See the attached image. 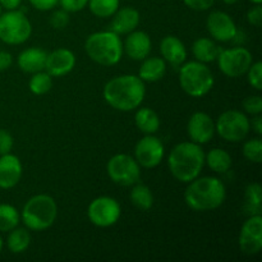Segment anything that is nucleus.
Here are the masks:
<instances>
[{
  "mask_svg": "<svg viewBox=\"0 0 262 262\" xmlns=\"http://www.w3.org/2000/svg\"><path fill=\"white\" fill-rule=\"evenodd\" d=\"M152 42L145 31H132L128 33L124 43H123V53L127 54L132 60H143L151 53Z\"/></svg>",
  "mask_w": 262,
  "mask_h": 262,
  "instance_id": "18",
  "label": "nucleus"
},
{
  "mask_svg": "<svg viewBox=\"0 0 262 262\" xmlns=\"http://www.w3.org/2000/svg\"><path fill=\"white\" fill-rule=\"evenodd\" d=\"M31 245V234L27 228H14L7 238V247L12 253H23Z\"/></svg>",
  "mask_w": 262,
  "mask_h": 262,
  "instance_id": "27",
  "label": "nucleus"
},
{
  "mask_svg": "<svg viewBox=\"0 0 262 262\" xmlns=\"http://www.w3.org/2000/svg\"><path fill=\"white\" fill-rule=\"evenodd\" d=\"M222 48L215 42L214 40L209 37H200L192 45V53L196 60L201 63H212L216 61Z\"/></svg>",
  "mask_w": 262,
  "mask_h": 262,
  "instance_id": "23",
  "label": "nucleus"
},
{
  "mask_svg": "<svg viewBox=\"0 0 262 262\" xmlns=\"http://www.w3.org/2000/svg\"><path fill=\"white\" fill-rule=\"evenodd\" d=\"M136 127L145 135H154L160 128V118L155 110L150 107H137L135 115Z\"/></svg>",
  "mask_w": 262,
  "mask_h": 262,
  "instance_id": "24",
  "label": "nucleus"
},
{
  "mask_svg": "<svg viewBox=\"0 0 262 262\" xmlns=\"http://www.w3.org/2000/svg\"><path fill=\"white\" fill-rule=\"evenodd\" d=\"M13 64L12 54L5 50H0V72L9 69Z\"/></svg>",
  "mask_w": 262,
  "mask_h": 262,
  "instance_id": "41",
  "label": "nucleus"
},
{
  "mask_svg": "<svg viewBox=\"0 0 262 262\" xmlns=\"http://www.w3.org/2000/svg\"><path fill=\"white\" fill-rule=\"evenodd\" d=\"M0 15H2V7H0Z\"/></svg>",
  "mask_w": 262,
  "mask_h": 262,
  "instance_id": "47",
  "label": "nucleus"
},
{
  "mask_svg": "<svg viewBox=\"0 0 262 262\" xmlns=\"http://www.w3.org/2000/svg\"><path fill=\"white\" fill-rule=\"evenodd\" d=\"M84 50L89 58L104 67L115 66L123 56V42L113 31H99L86 38Z\"/></svg>",
  "mask_w": 262,
  "mask_h": 262,
  "instance_id": "4",
  "label": "nucleus"
},
{
  "mask_svg": "<svg viewBox=\"0 0 262 262\" xmlns=\"http://www.w3.org/2000/svg\"><path fill=\"white\" fill-rule=\"evenodd\" d=\"M205 164L215 173H227L232 168V156L228 151L222 148H212L205 154Z\"/></svg>",
  "mask_w": 262,
  "mask_h": 262,
  "instance_id": "25",
  "label": "nucleus"
},
{
  "mask_svg": "<svg viewBox=\"0 0 262 262\" xmlns=\"http://www.w3.org/2000/svg\"><path fill=\"white\" fill-rule=\"evenodd\" d=\"M122 215L119 202L109 196H100L92 200L87 209L90 222L99 228H109L117 224Z\"/></svg>",
  "mask_w": 262,
  "mask_h": 262,
  "instance_id": "10",
  "label": "nucleus"
},
{
  "mask_svg": "<svg viewBox=\"0 0 262 262\" xmlns=\"http://www.w3.org/2000/svg\"><path fill=\"white\" fill-rule=\"evenodd\" d=\"M183 3L189 9L197 10V12H205V10H209L214 5L215 0H183Z\"/></svg>",
  "mask_w": 262,
  "mask_h": 262,
  "instance_id": "39",
  "label": "nucleus"
},
{
  "mask_svg": "<svg viewBox=\"0 0 262 262\" xmlns=\"http://www.w3.org/2000/svg\"><path fill=\"white\" fill-rule=\"evenodd\" d=\"M247 73V81L250 83V86H252L253 89L261 91L262 90V63L261 61H256V63L251 64V67L248 68Z\"/></svg>",
  "mask_w": 262,
  "mask_h": 262,
  "instance_id": "33",
  "label": "nucleus"
},
{
  "mask_svg": "<svg viewBox=\"0 0 262 262\" xmlns=\"http://www.w3.org/2000/svg\"><path fill=\"white\" fill-rule=\"evenodd\" d=\"M250 124H251V128L255 130L256 135H258V136L262 135V117H261V114L253 115V119H252V122H250Z\"/></svg>",
  "mask_w": 262,
  "mask_h": 262,
  "instance_id": "43",
  "label": "nucleus"
},
{
  "mask_svg": "<svg viewBox=\"0 0 262 262\" xmlns=\"http://www.w3.org/2000/svg\"><path fill=\"white\" fill-rule=\"evenodd\" d=\"M187 133L192 142L197 145H205L215 135V123L209 114L197 112L191 115L187 124Z\"/></svg>",
  "mask_w": 262,
  "mask_h": 262,
  "instance_id": "15",
  "label": "nucleus"
},
{
  "mask_svg": "<svg viewBox=\"0 0 262 262\" xmlns=\"http://www.w3.org/2000/svg\"><path fill=\"white\" fill-rule=\"evenodd\" d=\"M243 109L251 115H257L262 113V99L258 95H251L243 100Z\"/></svg>",
  "mask_w": 262,
  "mask_h": 262,
  "instance_id": "34",
  "label": "nucleus"
},
{
  "mask_svg": "<svg viewBox=\"0 0 262 262\" xmlns=\"http://www.w3.org/2000/svg\"><path fill=\"white\" fill-rule=\"evenodd\" d=\"M165 154L163 142L154 135H146L135 147V159L138 165L146 169L156 168L161 163Z\"/></svg>",
  "mask_w": 262,
  "mask_h": 262,
  "instance_id": "12",
  "label": "nucleus"
},
{
  "mask_svg": "<svg viewBox=\"0 0 262 262\" xmlns=\"http://www.w3.org/2000/svg\"><path fill=\"white\" fill-rule=\"evenodd\" d=\"M3 247H4V242H3V238H2V235H0V253H2Z\"/></svg>",
  "mask_w": 262,
  "mask_h": 262,
  "instance_id": "45",
  "label": "nucleus"
},
{
  "mask_svg": "<svg viewBox=\"0 0 262 262\" xmlns=\"http://www.w3.org/2000/svg\"><path fill=\"white\" fill-rule=\"evenodd\" d=\"M33 8L41 12H48V10L54 9L59 4V0H28Z\"/></svg>",
  "mask_w": 262,
  "mask_h": 262,
  "instance_id": "40",
  "label": "nucleus"
},
{
  "mask_svg": "<svg viewBox=\"0 0 262 262\" xmlns=\"http://www.w3.org/2000/svg\"><path fill=\"white\" fill-rule=\"evenodd\" d=\"M241 252L247 256H255L262 250V216H248L239 233L238 239Z\"/></svg>",
  "mask_w": 262,
  "mask_h": 262,
  "instance_id": "13",
  "label": "nucleus"
},
{
  "mask_svg": "<svg viewBox=\"0 0 262 262\" xmlns=\"http://www.w3.org/2000/svg\"><path fill=\"white\" fill-rule=\"evenodd\" d=\"M250 129V119L239 110H227L215 123V132L228 142H241L247 137Z\"/></svg>",
  "mask_w": 262,
  "mask_h": 262,
  "instance_id": "8",
  "label": "nucleus"
},
{
  "mask_svg": "<svg viewBox=\"0 0 262 262\" xmlns=\"http://www.w3.org/2000/svg\"><path fill=\"white\" fill-rule=\"evenodd\" d=\"M106 171L109 178L115 184L129 187L138 183L141 178V169L135 158L127 154H117L107 161Z\"/></svg>",
  "mask_w": 262,
  "mask_h": 262,
  "instance_id": "9",
  "label": "nucleus"
},
{
  "mask_svg": "<svg viewBox=\"0 0 262 262\" xmlns=\"http://www.w3.org/2000/svg\"><path fill=\"white\" fill-rule=\"evenodd\" d=\"M130 202L140 211H148L154 206V194L146 184L136 183L129 193Z\"/></svg>",
  "mask_w": 262,
  "mask_h": 262,
  "instance_id": "26",
  "label": "nucleus"
},
{
  "mask_svg": "<svg viewBox=\"0 0 262 262\" xmlns=\"http://www.w3.org/2000/svg\"><path fill=\"white\" fill-rule=\"evenodd\" d=\"M59 4L61 9L67 10L68 13H77L87 7L89 0H59Z\"/></svg>",
  "mask_w": 262,
  "mask_h": 262,
  "instance_id": "36",
  "label": "nucleus"
},
{
  "mask_svg": "<svg viewBox=\"0 0 262 262\" xmlns=\"http://www.w3.org/2000/svg\"><path fill=\"white\" fill-rule=\"evenodd\" d=\"M53 87V77L45 71L36 72L32 74L28 82V89L36 96H42L46 95Z\"/></svg>",
  "mask_w": 262,
  "mask_h": 262,
  "instance_id": "29",
  "label": "nucleus"
},
{
  "mask_svg": "<svg viewBox=\"0 0 262 262\" xmlns=\"http://www.w3.org/2000/svg\"><path fill=\"white\" fill-rule=\"evenodd\" d=\"M247 20L253 27H261L262 25V7L261 4H253L247 12Z\"/></svg>",
  "mask_w": 262,
  "mask_h": 262,
  "instance_id": "37",
  "label": "nucleus"
},
{
  "mask_svg": "<svg viewBox=\"0 0 262 262\" xmlns=\"http://www.w3.org/2000/svg\"><path fill=\"white\" fill-rule=\"evenodd\" d=\"M76 67V55L69 49H56L48 54L45 63V69L51 77H64L73 71Z\"/></svg>",
  "mask_w": 262,
  "mask_h": 262,
  "instance_id": "16",
  "label": "nucleus"
},
{
  "mask_svg": "<svg viewBox=\"0 0 262 262\" xmlns=\"http://www.w3.org/2000/svg\"><path fill=\"white\" fill-rule=\"evenodd\" d=\"M58 217L55 200L45 193L32 196L23 206L20 219L28 230L42 232L49 229Z\"/></svg>",
  "mask_w": 262,
  "mask_h": 262,
  "instance_id": "5",
  "label": "nucleus"
},
{
  "mask_svg": "<svg viewBox=\"0 0 262 262\" xmlns=\"http://www.w3.org/2000/svg\"><path fill=\"white\" fill-rule=\"evenodd\" d=\"M252 54L246 48L222 49L216 61L223 74L230 78H238L246 74L252 64Z\"/></svg>",
  "mask_w": 262,
  "mask_h": 262,
  "instance_id": "11",
  "label": "nucleus"
},
{
  "mask_svg": "<svg viewBox=\"0 0 262 262\" xmlns=\"http://www.w3.org/2000/svg\"><path fill=\"white\" fill-rule=\"evenodd\" d=\"M227 197L224 183L216 177H197L189 182L184 201L193 211H212L222 206Z\"/></svg>",
  "mask_w": 262,
  "mask_h": 262,
  "instance_id": "2",
  "label": "nucleus"
},
{
  "mask_svg": "<svg viewBox=\"0 0 262 262\" xmlns=\"http://www.w3.org/2000/svg\"><path fill=\"white\" fill-rule=\"evenodd\" d=\"M14 140L8 130L0 129V155H5L12 151Z\"/></svg>",
  "mask_w": 262,
  "mask_h": 262,
  "instance_id": "38",
  "label": "nucleus"
},
{
  "mask_svg": "<svg viewBox=\"0 0 262 262\" xmlns=\"http://www.w3.org/2000/svg\"><path fill=\"white\" fill-rule=\"evenodd\" d=\"M222 2L224 3V4H227V5H233V4H235L238 0H222Z\"/></svg>",
  "mask_w": 262,
  "mask_h": 262,
  "instance_id": "44",
  "label": "nucleus"
},
{
  "mask_svg": "<svg viewBox=\"0 0 262 262\" xmlns=\"http://www.w3.org/2000/svg\"><path fill=\"white\" fill-rule=\"evenodd\" d=\"M69 23V13L64 9L54 10L50 15V25L55 30H63Z\"/></svg>",
  "mask_w": 262,
  "mask_h": 262,
  "instance_id": "35",
  "label": "nucleus"
},
{
  "mask_svg": "<svg viewBox=\"0 0 262 262\" xmlns=\"http://www.w3.org/2000/svg\"><path fill=\"white\" fill-rule=\"evenodd\" d=\"M206 27L214 40L219 42H229L237 37V26L228 13L215 10L207 15Z\"/></svg>",
  "mask_w": 262,
  "mask_h": 262,
  "instance_id": "14",
  "label": "nucleus"
},
{
  "mask_svg": "<svg viewBox=\"0 0 262 262\" xmlns=\"http://www.w3.org/2000/svg\"><path fill=\"white\" fill-rule=\"evenodd\" d=\"M243 156L248 161L255 164H260L262 161V141L260 137L252 138L245 142L243 145Z\"/></svg>",
  "mask_w": 262,
  "mask_h": 262,
  "instance_id": "32",
  "label": "nucleus"
},
{
  "mask_svg": "<svg viewBox=\"0 0 262 262\" xmlns=\"http://www.w3.org/2000/svg\"><path fill=\"white\" fill-rule=\"evenodd\" d=\"M215 83L211 69L205 63L192 60L183 63L179 71L181 89L191 97H202L209 94Z\"/></svg>",
  "mask_w": 262,
  "mask_h": 262,
  "instance_id": "6",
  "label": "nucleus"
},
{
  "mask_svg": "<svg viewBox=\"0 0 262 262\" xmlns=\"http://www.w3.org/2000/svg\"><path fill=\"white\" fill-rule=\"evenodd\" d=\"M161 58L173 67H181L187 59V49L181 38L169 35L160 42Z\"/></svg>",
  "mask_w": 262,
  "mask_h": 262,
  "instance_id": "20",
  "label": "nucleus"
},
{
  "mask_svg": "<svg viewBox=\"0 0 262 262\" xmlns=\"http://www.w3.org/2000/svg\"><path fill=\"white\" fill-rule=\"evenodd\" d=\"M169 170L177 181L189 183L200 177L205 165V152L201 145L187 141L173 147L168 158Z\"/></svg>",
  "mask_w": 262,
  "mask_h": 262,
  "instance_id": "3",
  "label": "nucleus"
},
{
  "mask_svg": "<svg viewBox=\"0 0 262 262\" xmlns=\"http://www.w3.org/2000/svg\"><path fill=\"white\" fill-rule=\"evenodd\" d=\"M46 58L48 53L41 48H28L20 51L18 55L17 63L18 67L25 73L33 74L36 72H40L45 69Z\"/></svg>",
  "mask_w": 262,
  "mask_h": 262,
  "instance_id": "21",
  "label": "nucleus"
},
{
  "mask_svg": "<svg viewBox=\"0 0 262 262\" xmlns=\"http://www.w3.org/2000/svg\"><path fill=\"white\" fill-rule=\"evenodd\" d=\"M262 188L258 183H250L245 192V212L248 216L261 215Z\"/></svg>",
  "mask_w": 262,
  "mask_h": 262,
  "instance_id": "28",
  "label": "nucleus"
},
{
  "mask_svg": "<svg viewBox=\"0 0 262 262\" xmlns=\"http://www.w3.org/2000/svg\"><path fill=\"white\" fill-rule=\"evenodd\" d=\"M146 95L145 82L135 74H123L105 83L102 96L106 104L119 112H132L141 106Z\"/></svg>",
  "mask_w": 262,
  "mask_h": 262,
  "instance_id": "1",
  "label": "nucleus"
},
{
  "mask_svg": "<svg viewBox=\"0 0 262 262\" xmlns=\"http://www.w3.org/2000/svg\"><path fill=\"white\" fill-rule=\"evenodd\" d=\"M23 166L19 158L13 154L0 155V188L12 189L22 178Z\"/></svg>",
  "mask_w": 262,
  "mask_h": 262,
  "instance_id": "17",
  "label": "nucleus"
},
{
  "mask_svg": "<svg viewBox=\"0 0 262 262\" xmlns=\"http://www.w3.org/2000/svg\"><path fill=\"white\" fill-rule=\"evenodd\" d=\"M87 5L96 17L109 18L119 9V0H89Z\"/></svg>",
  "mask_w": 262,
  "mask_h": 262,
  "instance_id": "31",
  "label": "nucleus"
},
{
  "mask_svg": "<svg viewBox=\"0 0 262 262\" xmlns=\"http://www.w3.org/2000/svg\"><path fill=\"white\" fill-rule=\"evenodd\" d=\"M22 0H0V7L7 10L19 9Z\"/></svg>",
  "mask_w": 262,
  "mask_h": 262,
  "instance_id": "42",
  "label": "nucleus"
},
{
  "mask_svg": "<svg viewBox=\"0 0 262 262\" xmlns=\"http://www.w3.org/2000/svg\"><path fill=\"white\" fill-rule=\"evenodd\" d=\"M250 2L252 3V4H261L262 0H250Z\"/></svg>",
  "mask_w": 262,
  "mask_h": 262,
  "instance_id": "46",
  "label": "nucleus"
},
{
  "mask_svg": "<svg viewBox=\"0 0 262 262\" xmlns=\"http://www.w3.org/2000/svg\"><path fill=\"white\" fill-rule=\"evenodd\" d=\"M32 25L19 9L7 10L0 15V40L7 45H20L30 38Z\"/></svg>",
  "mask_w": 262,
  "mask_h": 262,
  "instance_id": "7",
  "label": "nucleus"
},
{
  "mask_svg": "<svg viewBox=\"0 0 262 262\" xmlns=\"http://www.w3.org/2000/svg\"><path fill=\"white\" fill-rule=\"evenodd\" d=\"M20 215L14 206L9 204H0V232L7 233L18 227Z\"/></svg>",
  "mask_w": 262,
  "mask_h": 262,
  "instance_id": "30",
  "label": "nucleus"
},
{
  "mask_svg": "<svg viewBox=\"0 0 262 262\" xmlns=\"http://www.w3.org/2000/svg\"><path fill=\"white\" fill-rule=\"evenodd\" d=\"M141 15L136 8L124 7L119 8L117 12L113 14L112 23H110V31H113L117 35H128L140 25Z\"/></svg>",
  "mask_w": 262,
  "mask_h": 262,
  "instance_id": "19",
  "label": "nucleus"
},
{
  "mask_svg": "<svg viewBox=\"0 0 262 262\" xmlns=\"http://www.w3.org/2000/svg\"><path fill=\"white\" fill-rule=\"evenodd\" d=\"M166 73V61L159 56L145 58L138 71V77L143 82H158Z\"/></svg>",
  "mask_w": 262,
  "mask_h": 262,
  "instance_id": "22",
  "label": "nucleus"
}]
</instances>
